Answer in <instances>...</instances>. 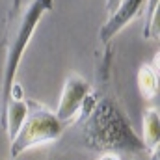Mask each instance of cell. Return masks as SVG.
<instances>
[{"label": "cell", "instance_id": "cell-9", "mask_svg": "<svg viewBox=\"0 0 160 160\" xmlns=\"http://www.w3.org/2000/svg\"><path fill=\"white\" fill-rule=\"evenodd\" d=\"M158 2L160 0H147V17H145V24H143V38L151 39V38H158Z\"/></svg>", "mask_w": 160, "mask_h": 160}, {"label": "cell", "instance_id": "cell-5", "mask_svg": "<svg viewBox=\"0 0 160 160\" xmlns=\"http://www.w3.org/2000/svg\"><path fill=\"white\" fill-rule=\"evenodd\" d=\"M145 4L147 0H121L118 9L112 15H108V21L101 26V32H99L101 41L106 45L114 36H118L132 19H136L143 11Z\"/></svg>", "mask_w": 160, "mask_h": 160}, {"label": "cell", "instance_id": "cell-7", "mask_svg": "<svg viewBox=\"0 0 160 160\" xmlns=\"http://www.w3.org/2000/svg\"><path fill=\"white\" fill-rule=\"evenodd\" d=\"M142 142L147 151H158L160 142V114L157 108H147L142 119Z\"/></svg>", "mask_w": 160, "mask_h": 160}, {"label": "cell", "instance_id": "cell-3", "mask_svg": "<svg viewBox=\"0 0 160 160\" xmlns=\"http://www.w3.org/2000/svg\"><path fill=\"white\" fill-rule=\"evenodd\" d=\"M52 0H32L26 8V11L22 13L17 32L13 34V39L9 43L8 48V58H6V69H4V104L9 97V89L15 84V77L21 65V60L24 56V50L28 47V43L32 39L39 21L47 11L52 9Z\"/></svg>", "mask_w": 160, "mask_h": 160}, {"label": "cell", "instance_id": "cell-11", "mask_svg": "<svg viewBox=\"0 0 160 160\" xmlns=\"http://www.w3.org/2000/svg\"><path fill=\"white\" fill-rule=\"evenodd\" d=\"M99 160H121V158L116 155V153H104V155H102Z\"/></svg>", "mask_w": 160, "mask_h": 160}, {"label": "cell", "instance_id": "cell-6", "mask_svg": "<svg viewBox=\"0 0 160 160\" xmlns=\"http://www.w3.org/2000/svg\"><path fill=\"white\" fill-rule=\"evenodd\" d=\"M26 116H28V102L24 99L9 97L6 102V132H8L9 140H13L17 136L22 123L26 121Z\"/></svg>", "mask_w": 160, "mask_h": 160}, {"label": "cell", "instance_id": "cell-2", "mask_svg": "<svg viewBox=\"0 0 160 160\" xmlns=\"http://www.w3.org/2000/svg\"><path fill=\"white\" fill-rule=\"evenodd\" d=\"M63 128H65V125L56 118L54 112H50L48 108H45L43 104H38V102L28 104L26 121L22 123L17 136L11 140L9 157L17 158L19 155H22L24 151H28L32 147L58 140L62 136Z\"/></svg>", "mask_w": 160, "mask_h": 160}, {"label": "cell", "instance_id": "cell-1", "mask_svg": "<svg viewBox=\"0 0 160 160\" xmlns=\"http://www.w3.org/2000/svg\"><path fill=\"white\" fill-rule=\"evenodd\" d=\"M84 136L89 147L104 153H142L147 151L125 114L110 101L102 99L86 118Z\"/></svg>", "mask_w": 160, "mask_h": 160}, {"label": "cell", "instance_id": "cell-8", "mask_svg": "<svg viewBox=\"0 0 160 160\" xmlns=\"http://www.w3.org/2000/svg\"><path fill=\"white\" fill-rule=\"evenodd\" d=\"M138 88L143 99L151 101L158 95V71L151 63H143L138 69Z\"/></svg>", "mask_w": 160, "mask_h": 160}, {"label": "cell", "instance_id": "cell-10", "mask_svg": "<svg viewBox=\"0 0 160 160\" xmlns=\"http://www.w3.org/2000/svg\"><path fill=\"white\" fill-rule=\"evenodd\" d=\"M119 2H121V0H106V13H108V15H112V13L118 9Z\"/></svg>", "mask_w": 160, "mask_h": 160}, {"label": "cell", "instance_id": "cell-4", "mask_svg": "<svg viewBox=\"0 0 160 160\" xmlns=\"http://www.w3.org/2000/svg\"><path fill=\"white\" fill-rule=\"evenodd\" d=\"M89 93H91L89 82L78 75H71L63 86V91H62V97L58 102V110H56V118L63 125L75 121V118L80 114V108Z\"/></svg>", "mask_w": 160, "mask_h": 160}]
</instances>
